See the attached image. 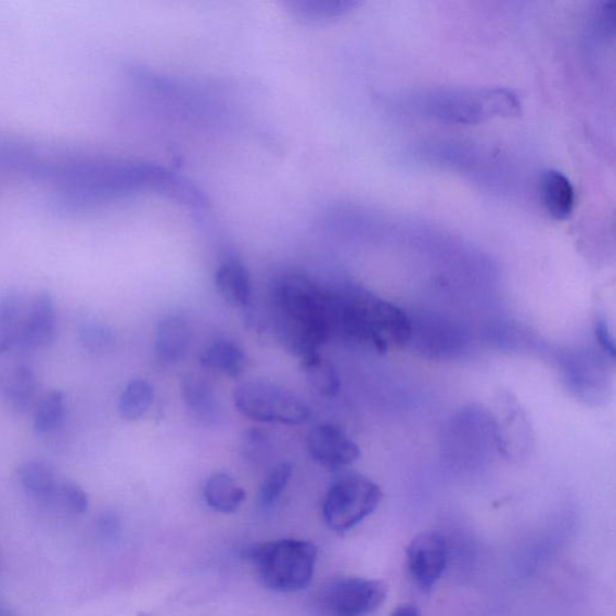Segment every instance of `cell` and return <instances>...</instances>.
<instances>
[{
    "label": "cell",
    "instance_id": "cell-1",
    "mask_svg": "<svg viewBox=\"0 0 616 616\" xmlns=\"http://www.w3.org/2000/svg\"><path fill=\"white\" fill-rule=\"evenodd\" d=\"M272 305L276 333L295 355L317 353L337 332L336 295L306 276L292 274L279 278Z\"/></svg>",
    "mask_w": 616,
    "mask_h": 616
},
{
    "label": "cell",
    "instance_id": "cell-2",
    "mask_svg": "<svg viewBox=\"0 0 616 616\" xmlns=\"http://www.w3.org/2000/svg\"><path fill=\"white\" fill-rule=\"evenodd\" d=\"M333 294L337 332L367 344L380 353L397 349L413 337V319L400 307L355 287Z\"/></svg>",
    "mask_w": 616,
    "mask_h": 616
},
{
    "label": "cell",
    "instance_id": "cell-3",
    "mask_svg": "<svg viewBox=\"0 0 616 616\" xmlns=\"http://www.w3.org/2000/svg\"><path fill=\"white\" fill-rule=\"evenodd\" d=\"M415 108L435 120L473 124L517 114L520 100L508 88L447 89L418 98Z\"/></svg>",
    "mask_w": 616,
    "mask_h": 616
},
{
    "label": "cell",
    "instance_id": "cell-4",
    "mask_svg": "<svg viewBox=\"0 0 616 616\" xmlns=\"http://www.w3.org/2000/svg\"><path fill=\"white\" fill-rule=\"evenodd\" d=\"M246 557L267 588L290 594L311 584L318 548L304 539L286 538L254 544Z\"/></svg>",
    "mask_w": 616,
    "mask_h": 616
},
{
    "label": "cell",
    "instance_id": "cell-5",
    "mask_svg": "<svg viewBox=\"0 0 616 616\" xmlns=\"http://www.w3.org/2000/svg\"><path fill=\"white\" fill-rule=\"evenodd\" d=\"M233 397L239 413L256 421L300 426L311 415L299 396L268 381L241 383Z\"/></svg>",
    "mask_w": 616,
    "mask_h": 616
},
{
    "label": "cell",
    "instance_id": "cell-6",
    "mask_svg": "<svg viewBox=\"0 0 616 616\" xmlns=\"http://www.w3.org/2000/svg\"><path fill=\"white\" fill-rule=\"evenodd\" d=\"M383 498L381 487L363 476H349L333 483L323 501V518L329 528L345 532L374 513Z\"/></svg>",
    "mask_w": 616,
    "mask_h": 616
},
{
    "label": "cell",
    "instance_id": "cell-7",
    "mask_svg": "<svg viewBox=\"0 0 616 616\" xmlns=\"http://www.w3.org/2000/svg\"><path fill=\"white\" fill-rule=\"evenodd\" d=\"M330 616H366L387 598V586L369 578L344 576L328 583L318 596Z\"/></svg>",
    "mask_w": 616,
    "mask_h": 616
},
{
    "label": "cell",
    "instance_id": "cell-8",
    "mask_svg": "<svg viewBox=\"0 0 616 616\" xmlns=\"http://www.w3.org/2000/svg\"><path fill=\"white\" fill-rule=\"evenodd\" d=\"M447 562V539L438 531L418 535L407 548L408 571L422 588H429L441 580Z\"/></svg>",
    "mask_w": 616,
    "mask_h": 616
},
{
    "label": "cell",
    "instance_id": "cell-9",
    "mask_svg": "<svg viewBox=\"0 0 616 616\" xmlns=\"http://www.w3.org/2000/svg\"><path fill=\"white\" fill-rule=\"evenodd\" d=\"M56 302L47 292L37 293L22 317L16 345L25 352L43 351L57 337Z\"/></svg>",
    "mask_w": 616,
    "mask_h": 616
},
{
    "label": "cell",
    "instance_id": "cell-10",
    "mask_svg": "<svg viewBox=\"0 0 616 616\" xmlns=\"http://www.w3.org/2000/svg\"><path fill=\"white\" fill-rule=\"evenodd\" d=\"M307 449L320 466L332 471L351 466L361 458V449L345 431L333 424H322L307 438Z\"/></svg>",
    "mask_w": 616,
    "mask_h": 616
},
{
    "label": "cell",
    "instance_id": "cell-11",
    "mask_svg": "<svg viewBox=\"0 0 616 616\" xmlns=\"http://www.w3.org/2000/svg\"><path fill=\"white\" fill-rule=\"evenodd\" d=\"M191 343V328L182 315L165 317L158 324L154 352L164 365H175L186 356Z\"/></svg>",
    "mask_w": 616,
    "mask_h": 616
},
{
    "label": "cell",
    "instance_id": "cell-12",
    "mask_svg": "<svg viewBox=\"0 0 616 616\" xmlns=\"http://www.w3.org/2000/svg\"><path fill=\"white\" fill-rule=\"evenodd\" d=\"M183 399L193 417L208 426L222 418V405L213 384L205 376L188 374L184 377Z\"/></svg>",
    "mask_w": 616,
    "mask_h": 616
},
{
    "label": "cell",
    "instance_id": "cell-13",
    "mask_svg": "<svg viewBox=\"0 0 616 616\" xmlns=\"http://www.w3.org/2000/svg\"><path fill=\"white\" fill-rule=\"evenodd\" d=\"M215 284L226 301L238 307L252 302V282L249 270L240 261L229 258L218 266Z\"/></svg>",
    "mask_w": 616,
    "mask_h": 616
},
{
    "label": "cell",
    "instance_id": "cell-14",
    "mask_svg": "<svg viewBox=\"0 0 616 616\" xmlns=\"http://www.w3.org/2000/svg\"><path fill=\"white\" fill-rule=\"evenodd\" d=\"M541 199L546 211L554 220L569 218L575 207V193L570 179L557 170H548L541 177Z\"/></svg>",
    "mask_w": 616,
    "mask_h": 616
},
{
    "label": "cell",
    "instance_id": "cell-15",
    "mask_svg": "<svg viewBox=\"0 0 616 616\" xmlns=\"http://www.w3.org/2000/svg\"><path fill=\"white\" fill-rule=\"evenodd\" d=\"M37 377L29 365L12 369L3 383V396L10 409L18 414L28 413L36 399Z\"/></svg>",
    "mask_w": 616,
    "mask_h": 616
},
{
    "label": "cell",
    "instance_id": "cell-16",
    "mask_svg": "<svg viewBox=\"0 0 616 616\" xmlns=\"http://www.w3.org/2000/svg\"><path fill=\"white\" fill-rule=\"evenodd\" d=\"M19 480L23 490L31 496L55 503L59 480L54 468L46 461L30 460L19 469Z\"/></svg>",
    "mask_w": 616,
    "mask_h": 616
},
{
    "label": "cell",
    "instance_id": "cell-17",
    "mask_svg": "<svg viewBox=\"0 0 616 616\" xmlns=\"http://www.w3.org/2000/svg\"><path fill=\"white\" fill-rule=\"evenodd\" d=\"M201 365L218 374L237 378L245 371L246 355L235 342L218 340L202 353Z\"/></svg>",
    "mask_w": 616,
    "mask_h": 616
},
{
    "label": "cell",
    "instance_id": "cell-18",
    "mask_svg": "<svg viewBox=\"0 0 616 616\" xmlns=\"http://www.w3.org/2000/svg\"><path fill=\"white\" fill-rule=\"evenodd\" d=\"M204 497L210 508L230 515L246 499L245 491L226 473H215L204 487Z\"/></svg>",
    "mask_w": 616,
    "mask_h": 616
},
{
    "label": "cell",
    "instance_id": "cell-19",
    "mask_svg": "<svg viewBox=\"0 0 616 616\" xmlns=\"http://www.w3.org/2000/svg\"><path fill=\"white\" fill-rule=\"evenodd\" d=\"M301 369L311 387L322 396H336L341 388L338 371L319 352L301 358Z\"/></svg>",
    "mask_w": 616,
    "mask_h": 616
},
{
    "label": "cell",
    "instance_id": "cell-20",
    "mask_svg": "<svg viewBox=\"0 0 616 616\" xmlns=\"http://www.w3.org/2000/svg\"><path fill=\"white\" fill-rule=\"evenodd\" d=\"M22 317L20 295L14 290L0 295V354L16 345Z\"/></svg>",
    "mask_w": 616,
    "mask_h": 616
},
{
    "label": "cell",
    "instance_id": "cell-21",
    "mask_svg": "<svg viewBox=\"0 0 616 616\" xmlns=\"http://www.w3.org/2000/svg\"><path fill=\"white\" fill-rule=\"evenodd\" d=\"M67 415V399L62 391L47 392L35 406L34 429L46 435L61 428Z\"/></svg>",
    "mask_w": 616,
    "mask_h": 616
},
{
    "label": "cell",
    "instance_id": "cell-22",
    "mask_svg": "<svg viewBox=\"0 0 616 616\" xmlns=\"http://www.w3.org/2000/svg\"><path fill=\"white\" fill-rule=\"evenodd\" d=\"M154 400V389L146 380H133L123 391L119 413L125 420L134 421L144 417Z\"/></svg>",
    "mask_w": 616,
    "mask_h": 616
},
{
    "label": "cell",
    "instance_id": "cell-23",
    "mask_svg": "<svg viewBox=\"0 0 616 616\" xmlns=\"http://www.w3.org/2000/svg\"><path fill=\"white\" fill-rule=\"evenodd\" d=\"M77 339L82 349L95 355H106L114 350L118 336L114 330L106 323L87 320L77 328Z\"/></svg>",
    "mask_w": 616,
    "mask_h": 616
},
{
    "label": "cell",
    "instance_id": "cell-24",
    "mask_svg": "<svg viewBox=\"0 0 616 616\" xmlns=\"http://www.w3.org/2000/svg\"><path fill=\"white\" fill-rule=\"evenodd\" d=\"M356 6L354 2H344V0H339V2H314V0H308V2H295L292 3L294 14L300 20L308 22H322L331 19H337L345 12L351 11Z\"/></svg>",
    "mask_w": 616,
    "mask_h": 616
},
{
    "label": "cell",
    "instance_id": "cell-25",
    "mask_svg": "<svg viewBox=\"0 0 616 616\" xmlns=\"http://www.w3.org/2000/svg\"><path fill=\"white\" fill-rule=\"evenodd\" d=\"M293 476V466L288 462H282L267 474L261 487L260 501L264 508H272L277 504L280 495Z\"/></svg>",
    "mask_w": 616,
    "mask_h": 616
},
{
    "label": "cell",
    "instance_id": "cell-26",
    "mask_svg": "<svg viewBox=\"0 0 616 616\" xmlns=\"http://www.w3.org/2000/svg\"><path fill=\"white\" fill-rule=\"evenodd\" d=\"M55 503L77 516L84 515L89 505L88 496L82 487L70 481L59 482Z\"/></svg>",
    "mask_w": 616,
    "mask_h": 616
},
{
    "label": "cell",
    "instance_id": "cell-27",
    "mask_svg": "<svg viewBox=\"0 0 616 616\" xmlns=\"http://www.w3.org/2000/svg\"><path fill=\"white\" fill-rule=\"evenodd\" d=\"M242 451L253 461L264 460L268 455L270 442L266 435L258 430H251L243 439Z\"/></svg>",
    "mask_w": 616,
    "mask_h": 616
},
{
    "label": "cell",
    "instance_id": "cell-28",
    "mask_svg": "<svg viewBox=\"0 0 616 616\" xmlns=\"http://www.w3.org/2000/svg\"><path fill=\"white\" fill-rule=\"evenodd\" d=\"M595 336L598 344L603 351L608 353L612 358L615 356V344L614 340L608 330V326L603 320H598L595 326Z\"/></svg>",
    "mask_w": 616,
    "mask_h": 616
},
{
    "label": "cell",
    "instance_id": "cell-29",
    "mask_svg": "<svg viewBox=\"0 0 616 616\" xmlns=\"http://www.w3.org/2000/svg\"><path fill=\"white\" fill-rule=\"evenodd\" d=\"M392 616H421V614L416 607L406 605L396 608Z\"/></svg>",
    "mask_w": 616,
    "mask_h": 616
},
{
    "label": "cell",
    "instance_id": "cell-30",
    "mask_svg": "<svg viewBox=\"0 0 616 616\" xmlns=\"http://www.w3.org/2000/svg\"><path fill=\"white\" fill-rule=\"evenodd\" d=\"M0 616H10V614L6 609H0Z\"/></svg>",
    "mask_w": 616,
    "mask_h": 616
},
{
    "label": "cell",
    "instance_id": "cell-31",
    "mask_svg": "<svg viewBox=\"0 0 616 616\" xmlns=\"http://www.w3.org/2000/svg\"><path fill=\"white\" fill-rule=\"evenodd\" d=\"M138 616H151V615H148L146 613H140Z\"/></svg>",
    "mask_w": 616,
    "mask_h": 616
}]
</instances>
